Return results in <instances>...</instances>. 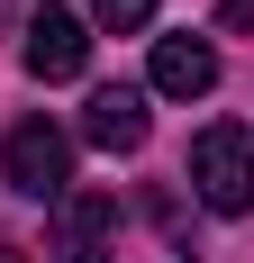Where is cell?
<instances>
[{
    "label": "cell",
    "instance_id": "1",
    "mask_svg": "<svg viewBox=\"0 0 254 263\" xmlns=\"http://www.w3.org/2000/svg\"><path fill=\"white\" fill-rule=\"evenodd\" d=\"M191 200L218 209V218L254 209V136L245 127H200L191 136Z\"/></svg>",
    "mask_w": 254,
    "mask_h": 263
},
{
    "label": "cell",
    "instance_id": "2",
    "mask_svg": "<svg viewBox=\"0 0 254 263\" xmlns=\"http://www.w3.org/2000/svg\"><path fill=\"white\" fill-rule=\"evenodd\" d=\"M0 173L27 200H64L73 191V136L55 127V118H19V127L0 136Z\"/></svg>",
    "mask_w": 254,
    "mask_h": 263
},
{
    "label": "cell",
    "instance_id": "3",
    "mask_svg": "<svg viewBox=\"0 0 254 263\" xmlns=\"http://www.w3.org/2000/svg\"><path fill=\"white\" fill-rule=\"evenodd\" d=\"M19 64H27L37 82H73L82 64H91V27H82V9H73V0H37Z\"/></svg>",
    "mask_w": 254,
    "mask_h": 263
},
{
    "label": "cell",
    "instance_id": "4",
    "mask_svg": "<svg viewBox=\"0 0 254 263\" xmlns=\"http://www.w3.org/2000/svg\"><path fill=\"white\" fill-rule=\"evenodd\" d=\"M109 254H118V200L109 191H64L55 263H109Z\"/></svg>",
    "mask_w": 254,
    "mask_h": 263
},
{
    "label": "cell",
    "instance_id": "5",
    "mask_svg": "<svg viewBox=\"0 0 254 263\" xmlns=\"http://www.w3.org/2000/svg\"><path fill=\"white\" fill-rule=\"evenodd\" d=\"M154 91L164 100H209L218 91V46L209 36H154Z\"/></svg>",
    "mask_w": 254,
    "mask_h": 263
},
{
    "label": "cell",
    "instance_id": "6",
    "mask_svg": "<svg viewBox=\"0 0 254 263\" xmlns=\"http://www.w3.org/2000/svg\"><path fill=\"white\" fill-rule=\"evenodd\" d=\"M82 136H91L100 155H136V145H146V91H127V82L91 91V109H82Z\"/></svg>",
    "mask_w": 254,
    "mask_h": 263
},
{
    "label": "cell",
    "instance_id": "7",
    "mask_svg": "<svg viewBox=\"0 0 254 263\" xmlns=\"http://www.w3.org/2000/svg\"><path fill=\"white\" fill-rule=\"evenodd\" d=\"M91 18H100L109 36H136V27L154 18V0H91Z\"/></svg>",
    "mask_w": 254,
    "mask_h": 263
},
{
    "label": "cell",
    "instance_id": "8",
    "mask_svg": "<svg viewBox=\"0 0 254 263\" xmlns=\"http://www.w3.org/2000/svg\"><path fill=\"white\" fill-rule=\"evenodd\" d=\"M218 27H254V0H218Z\"/></svg>",
    "mask_w": 254,
    "mask_h": 263
},
{
    "label": "cell",
    "instance_id": "9",
    "mask_svg": "<svg viewBox=\"0 0 254 263\" xmlns=\"http://www.w3.org/2000/svg\"><path fill=\"white\" fill-rule=\"evenodd\" d=\"M0 263H27V254H19V245H0Z\"/></svg>",
    "mask_w": 254,
    "mask_h": 263
}]
</instances>
